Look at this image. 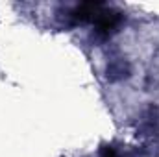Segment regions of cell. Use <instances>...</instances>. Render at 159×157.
Returning <instances> with one entry per match:
<instances>
[{
    "label": "cell",
    "instance_id": "1",
    "mask_svg": "<svg viewBox=\"0 0 159 157\" xmlns=\"http://www.w3.org/2000/svg\"><path fill=\"white\" fill-rule=\"evenodd\" d=\"M100 157H119V155H117V150L113 146H102Z\"/></svg>",
    "mask_w": 159,
    "mask_h": 157
}]
</instances>
